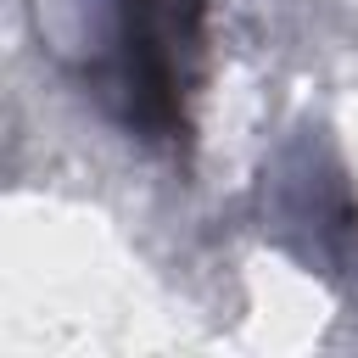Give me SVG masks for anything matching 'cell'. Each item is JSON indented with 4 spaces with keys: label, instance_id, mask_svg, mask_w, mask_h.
Returning <instances> with one entry per match:
<instances>
[{
    "label": "cell",
    "instance_id": "cell-1",
    "mask_svg": "<svg viewBox=\"0 0 358 358\" xmlns=\"http://www.w3.org/2000/svg\"><path fill=\"white\" fill-rule=\"evenodd\" d=\"M39 39L140 140H185L201 73V0H34Z\"/></svg>",
    "mask_w": 358,
    "mask_h": 358
}]
</instances>
